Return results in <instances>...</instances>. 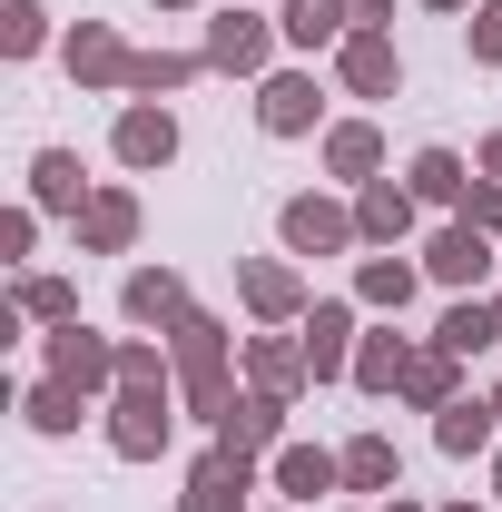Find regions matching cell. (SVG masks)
<instances>
[{
  "label": "cell",
  "mask_w": 502,
  "mask_h": 512,
  "mask_svg": "<svg viewBox=\"0 0 502 512\" xmlns=\"http://www.w3.org/2000/svg\"><path fill=\"white\" fill-rule=\"evenodd\" d=\"M237 286H247V306H256L266 325H306V276H296L286 256H247V266H237Z\"/></svg>",
  "instance_id": "obj_11"
},
{
  "label": "cell",
  "mask_w": 502,
  "mask_h": 512,
  "mask_svg": "<svg viewBox=\"0 0 502 512\" xmlns=\"http://www.w3.org/2000/svg\"><path fill=\"white\" fill-rule=\"evenodd\" d=\"M30 207H40V217H79V207H89V178H79L69 148H40V158H30Z\"/></svg>",
  "instance_id": "obj_19"
},
{
  "label": "cell",
  "mask_w": 502,
  "mask_h": 512,
  "mask_svg": "<svg viewBox=\"0 0 502 512\" xmlns=\"http://www.w3.org/2000/svg\"><path fill=\"white\" fill-rule=\"evenodd\" d=\"M424 10H473V0H424Z\"/></svg>",
  "instance_id": "obj_40"
},
{
  "label": "cell",
  "mask_w": 502,
  "mask_h": 512,
  "mask_svg": "<svg viewBox=\"0 0 502 512\" xmlns=\"http://www.w3.org/2000/svg\"><path fill=\"white\" fill-rule=\"evenodd\" d=\"M325 168H335V178H355V188H365V178H384L375 119H335V128H325Z\"/></svg>",
  "instance_id": "obj_23"
},
{
  "label": "cell",
  "mask_w": 502,
  "mask_h": 512,
  "mask_svg": "<svg viewBox=\"0 0 502 512\" xmlns=\"http://www.w3.org/2000/svg\"><path fill=\"white\" fill-rule=\"evenodd\" d=\"M473 60L502 69V0H473Z\"/></svg>",
  "instance_id": "obj_35"
},
{
  "label": "cell",
  "mask_w": 502,
  "mask_h": 512,
  "mask_svg": "<svg viewBox=\"0 0 502 512\" xmlns=\"http://www.w3.org/2000/svg\"><path fill=\"white\" fill-rule=\"evenodd\" d=\"M247 375H256V394L296 404V394L315 384V365H306V335H247Z\"/></svg>",
  "instance_id": "obj_13"
},
{
  "label": "cell",
  "mask_w": 502,
  "mask_h": 512,
  "mask_svg": "<svg viewBox=\"0 0 502 512\" xmlns=\"http://www.w3.org/2000/svg\"><path fill=\"white\" fill-rule=\"evenodd\" d=\"M128 60H138V50H128L109 20H79V30H69V79H79V89H128Z\"/></svg>",
  "instance_id": "obj_12"
},
{
  "label": "cell",
  "mask_w": 502,
  "mask_h": 512,
  "mask_svg": "<svg viewBox=\"0 0 502 512\" xmlns=\"http://www.w3.org/2000/svg\"><path fill=\"white\" fill-rule=\"evenodd\" d=\"M0 50H10V60H40V50H50V10H40V0H10V10H0Z\"/></svg>",
  "instance_id": "obj_32"
},
{
  "label": "cell",
  "mask_w": 502,
  "mask_h": 512,
  "mask_svg": "<svg viewBox=\"0 0 502 512\" xmlns=\"http://www.w3.org/2000/svg\"><path fill=\"white\" fill-rule=\"evenodd\" d=\"M197 69H207V50H138L128 60V89L138 99H168V89H188Z\"/></svg>",
  "instance_id": "obj_27"
},
{
  "label": "cell",
  "mask_w": 502,
  "mask_h": 512,
  "mask_svg": "<svg viewBox=\"0 0 502 512\" xmlns=\"http://www.w3.org/2000/svg\"><path fill=\"white\" fill-rule=\"evenodd\" d=\"M414 276H424V266H404V256H365V266H355V306L404 316V306H414Z\"/></svg>",
  "instance_id": "obj_25"
},
{
  "label": "cell",
  "mask_w": 502,
  "mask_h": 512,
  "mask_svg": "<svg viewBox=\"0 0 502 512\" xmlns=\"http://www.w3.org/2000/svg\"><path fill=\"white\" fill-rule=\"evenodd\" d=\"M404 365H414V345H404V335H394V325H384V335H365V345H355V394H404Z\"/></svg>",
  "instance_id": "obj_24"
},
{
  "label": "cell",
  "mask_w": 502,
  "mask_h": 512,
  "mask_svg": "<svg viewBox=\"0 0 502 512\" xmlns=\"http://www.w3.org/2000/svg\"><path fill=\"white\" fill-rule=\"evenodd\" d=\"M158 10H188V0H158Z\"/></svg>",
  "instance_id": "obj_43"
},
{
  "label": "cell",
  "mask_w": 502,
  "mask_h": 512,
  "mask_svg": "<svg viewBox=\"0 0 502 512\" xmlns=\"http://www.w3.org/2000/svg\"><path fill=\"white\" fill-rule=\"evenodd\" d=\"M335 79H345L355 99H394V89H404V60H394L384 30H345V40H335Z\"/></svg>",
  "instance_id": "obj_8"
},
{
  "label": "cell",
  "mask_w": 502,
  "mask_h": 512,
  "mask_svg": "<svg viewBox=\"0 0 502 512\" xmlns=\"http://www.w3.org/2000/svg\"><path fill=\"white\" fill-rule=\"evenodd\" d=\"M404 188L424 197V207H463V188H473V168H463L453 148H424V158L404 168Z\"/></svg>",
  "instance_id": "obj_28"
},
{
  "label": "cell",
  "mask_w": 502,
  "mask_h": 512,
  "mask_svg": "<svg viewBox=\"0 0 502 512\" xmlns=\"http://www.w3.org/2000/svg\"><path fill=\"white\" fill-rule=\"evenodd\" d=\"M335 483H345V463L325 444H276V493H286V503H315V493H335Z\"/></svg>",
  "instance_id": "obj_20"
},
{
  "label": "cell",
  "mask_w": 502,
  "mask_h": 512,
  "mask_svg": "<svg viewBox=\"0 0 502 512\" xmlns=\"http://www.w3.org/2000/svg\"><path fill=\"white\" fill-rule=\"evenodd\" d=\"M30 434H79V384H30Z\"/></svg>",
  "instance_id": "obj_33"
},
{
  "label": "cell",
  "mask_w": 502,
  "mask_h": 512,
  "mask_svg": "<svg viewBox=\"0 0 502 512\" xmlns=\"http://www.w3.org/2000/svg\"><path fill=\"white\" fill-rule=\"evenodd\" d=\"M256 493V463H227V453H207L188 473V493H178V512H247Z\"/></svg>",
  "instance_id": "obj_17"
},
{
  "label": "cell",
  "mask_w": 502,
  "mask_h": 512,
  "mask_svg": "<svg viewBox=\"0 0 502 512\" xmlns=\"http://www.w3.org/2000/svg\"><path fill=\"white\" fill-rule=\"evenodd\" d=\"M10 306H20L30 325H69V316H79V286H69V276H20Z\"/></svg>",
  "instance_id": "obj_31"
},
{
  "label": "cell",
  "mask_w": 502,
  "mask_h": 512,
  "mask_svg": "<svg viewBox=\"0 0 502 512\" xmlns=\"http://www.w3.org/2000/svg\"><path fill=\"white\" fill-rule=\"evenodd\" d=\"M40 247V207H10V217H0V256H30Z\"/></svg>",
  "instance_id": "obj_36"
},
{
  "label": "cell",
  "mask_w": 502,
  "mask_h": 512,
  "mask_svg": "<svg viewBox=\"0 0 502 512\" xmlns=\"http://www.w3.org/2000/svg\"><path fill=\"white\" fill-rule=\"evenodd\" d=\"M473 168H483V178H502V128L483 138V158H473Z\"/></svg>",
  "instance_id": "obj_39"
},
{
  "label": "cell",
  "mask_w": 502,
  "mask_h": 512,
  "mask_svg": "<svg viewBox=\"0 0 502 512\" xmlns=\"http://www.w3.org/2000/svg\"><path fill=\"white\" fill-rule=\"evenodd\" d=\"M453 512H483V503H453Z\"/></svg>",
  "instance_id": "obj_45"
},
{
  "label": "cell",
  "mask_w": 502,
  "mask_h": 512,
  "mask_svg": "<svg viewBox=\"0 0 502 512\" xmlns=\"http://www.w3.org/2000/svg\"><path fill=\"white\" fill-rule=\"evenodd\" d=\"M325 119V89H315V69H276L266 89H256V128L266 138H306Z\"/></svg>",
  "instance_id": "obj_5"
},
{
  "label": "cell",
  "mask_w": 502,
  "mask_h": 512,
  "mask_svg": "<svg viewBox=\"0 0 502 512\" xmlns=\"http://www.w3.org/2000/svg\"><path fill=\"white\" fill-rule=\"evenodd\" d=\"M493 493H502V453H493Z\"/></svg>",
  "instance_id": "obj_41"
},
{
  "label": "cell",
  "mask_w": 502,
  "mask_h": 512,
  "mask_svg": "<svg viewBox=\"0 0 502 512\" xmlns=\"http://www.w3.org/2000/svg\"><path fill=\"white\" fill-rule=\"evenodd\" d=\"M453 394H463V355H453V345H414V365H404V404L443 414Z\"/></svg>",
  "instance_id": "obj_22"
},
{
  "label": "cell",
  "mask_w": 502,
  "mask_h": 512,
  "mask_svg": "<svg viewBox=\"0 0 502 512\" xmlns=\"http://www.w3.org/2000/svg\"><path fill=\"white\" fill-rule=\"evenodd\" d=\"M493 335H502V296H493Z\"/></svg>",
  "instance_id": "obj_42"
},
{
  "label": "cell",
  "mask_w": 502,
  "mask_h": 512,
  "mask_svg": "<svg viewBox=\"0 0 502 512\" xmlns=\"http://www.w3.org/2000/svg\"><path fill=\"white\" fill-rule=\"evenodd\" d=\"M276 434H286V404H276V394H237V414L217 424V453H227V463H256Z\"/></svg>",
  "instance_id": "obj_16"
},
{
  "label": "cell",
  "mask_w": 502,
  "mask_h": 512,
  "mask_svg": "<svg viewBox=\"0 0 502 512\" xmlns=\"http://www.w3.org/2000/svg\"><path fill=\"white\" fill-rule=\"evenodd\" d=\"M384 512H414V503H384Z\"/></svg>",
  "instance_id": "obj_44"
},
{
  "label": "cell",
  "mask_w": 502,
  "mask_h": 512,
  "mask_svg": "<svg viewBox=\"0 0 502 512\" xmlns=\"http://www.w3.org/2000/svg\"><path fill=\"white\" fill-rule=\"evenodd\" d=\"M434 345H453V355H473V345H502V335H493V296H453V316L434 325Z\"/></svg>",
  "instance_id": "obj_30"
},
{
  "label": "cell",
  "mask_w": 502,
  "mask_h": 512,
  "mask_svg": "<svg viewBox=\"0 0 502 512\" xmlns=\"http://www.w3.org/2000/svg\"><path fill=\"white\" fill-rule=\"evenodd\" d=\"M128 237H138V197H128V188H99L89 207H79V247H89V256H119Z\"/></svg>",
  "instance_id": "obj_21"
},
{
  "label": "cell",
  "mask_w": 502,
  "mask_h": 512,
  "mask_svg": "<svg viewBox=\"0 0 502 512\" xmlns=\"http://www.w3.org/2000/svg\"><path fill=\"white\" fill-rule=\"evenodd\" d=\"M266 50H276V20H256L247 0L207 20V69H237L247 79V69H266Z\"/></svg>",
  "instance_id": "obj_9"
},
{
  "label": "cell",
  "mask_w": 502,
  "mask_h": 512,
  "mask_svg": "<svg viewBox=\"0 0 502 512\" xmlns=\"http://www.w3.org/2000/svg\"><path fill=\"white\" fill-rule=\"evenodd\" d=\"M109 148H119V168H138V178H148V168H168V158H178V119H168L158 99H128Z\"/></svg>",
  "instance_id": "obj_10"
},
{
  "label": "cell",
  "mask_w": 502,
  "mask_h": 512,
  "mask_svg": "<svg viewBox=\"0 0 502 512\" xmlns=\"http://www.w3.org/2000/svg\"><path fill=\"white\" fill-rule=\"evenodd\" d=\"M493 414H502V384H493Z\"/></svg>",
  "instance_id": "obj_46"
},
{
  "label": "cell",
  "mask_w": 502,
  "mask_h": 512,
  "mask_svg": "<svg viewBox=\"0 0 502 512\" xmlns=\"http://www.w3.org/2000/svg\"><path fill=\"white\" fill-rule=\"evenodd\" d=\"M50 375L79 384V394H99V384H119V345H109V335H89V325L69 316V325H50Z\"/></svg>",
  "instance_id": "obj_7"
},
{
  "label": "cell",
  "mask_w": 502,
  "mask_h": 512,
  "mask_svg": "<svg viewBox=\"0 0 502 512\" xmlns=\"http://www.w3.org/2000/svg\"><path fill=\"white\" fill-rule=\"evenodd\" d=\"M493 434H502V414H493V394H453L434 414V444L463 463V453H493Z\"/></svg>",
  "instance_id": "obj_18"
},
{
  "label": "cell",
  "mask_w": 502,
  "mask_h": 512,
  "mask_svg": "<svg viewBox=\"0 0 502 512\" xmlns=\"http://www.w3.org/2000/svg\"><path fill=\"white\" fill-rule=\"evenodd\" d=\"M168 345H178V394H188V414L227 424V414H237V384H227V325H217V316H188V325H168Z\"/></svg>",
  "instance_id": "obj_1"
},
{
  "label": "cell",
  "mask_w": 502,
  "mask_h": 512,
  "mask_svg": "<svg viewBox=\"0 0 502 512\" xmlns=\"http://www.w3.org/2000/svg\"><path fill=\"white\" fill-rule=\"evenodd\" d=\"M424 276H434V286H453V296H473V286L493 276V237H483V227H463V217H453V227H434Z\"/></svg>",
  "instance_id": "obj_6"
},
{
  "label": "cell",
  "mask_w": 502,
  "mask_h": 512,
  "mask_svg": "<svg viewBox=\"0 0 502 512\" xmlns=\"http://www.w3.org/2000/svg\"><path fill=\"white\" fill-rule=\"evenodd\" d=\"M335 463H345V493H394V444L384 434H355Z\"/></svg>",
  "instance_id": "obj_29"
},
{
  "label": "cell",
  "mask_w": 502,
  "mask_h": 512,
  "mask_svg": "<svg viewBox=\"0 0 502 512\" xmlns=\"http://www.w3.org/2000/svg\"><path fill=\"white\" fill-rule=\"evenodd\" d=\"M276 237H286V256H345V247H365L355 207H335V197H286V207H276Z\"/></svg>",
  "instance_id": "obj_3"
},
{
  "label": "cell",
  "mask_w": 502,
  "mask_h": 512,
  "mask_svg": "<svg viewBox=\"0 0 502 512\" xmlns=\"http://www.w3.org/2000/svg\"><path fill=\"white\" fill-rule=\"evenodd\" d=\"M168 365H158V345H119V384H158Z\"/></svg>",
  "instance_id": "obj_37"
},
{
  "label": "cell",
  "mask_w": 502,
  "mask_h": 512,
  "mask_svg": "<svg viewBox=\"0 0 502 512\" xmlns=\"http://www.w3.org/2000/svg\"><path fill=\"white\" fill-rule=\"evenodd\" d=\"M414 207H424V197L404 188V178H365V188H355V227H365V247L414 237Z\"/></svg>",
  "instance_id": "obj_14"
},
{
  "label": "cell",
  "mask_w": 502,
  "mask_h": 512,
  "mask_svg": "<svg viewBox=\"0 0 502 512\" xmlns=\"http://www.w3.org/2000/svg\"><path fill=\"white\" fill-rule=\"evenodd\" d=\"M345 10H355V30H384L394 20V0H345Z\"/></svg>",
  "instance_id": "obj_38"
},
{
  "label": "cell",
  "mask_w": 502,
  "mask_h": 512,
  "mask_svg": "<svg viewBox=\"0 0 502 512\" xmlns=\"http://www.w3.org/2000/svg\"><path fill=\"white\" fill-rule=\"evenodd\" d=\"M168 434H178V384H119L109 394V453L119 463H148V453H168Z\"/></svg>",
  "instance_id": "obj_2"
},
{
  "label": "cell",
  "mask_w": 502,
  "mask_h": 512,
  "mask_svg": "<svg viewBox=\"0 0 502 512\" xmlns=\"http://www.w3.org/2000/svg\"><path fill=\"white\" fill-rule=\"evenodd\" d=\"M463 227H483V237H502V178H483L473 168V188H463V207H453Z\"/></svg>",
  "instance_id": "obj_34"
},
{
  "label": "cell",
  "mask_w": 502,
  "mask_h": 512,
  "mask_svg": "<svg viewBox=\"0 0 502 512\" xmlns=\"http://www.w3.org/2000/svg\"><path fill=\"white\" fill-rule=\"evenodd\" d=\"M276 30H286L296 50H335V40L355 30V10H345V0H286V20H276Z\"/></svg>",
  "instance_id": "obj_26"
},
{
  "label": "cell",
  "mask_w": 502,
  "mask_h": 512,
  "mask_svg": "<svg viewBox=\"0 0 502 512\" xmlns=\"http://www.w3.org/2000/svg\"><path fill=\"white\" fill-rule=\"evenodd\" d=\"M128 325H188L197 306H188V276H178V266H138V276H128Z\"/></svg>",
  "instance_id": "obj_15"
},
{
  "label": "cell",
  "mask_w": 502,
  "mask_h": 512,
  "mask_svg": "<svg viewBox=\"0 0 502 512\" xmlns=\"http://www.w3.org/2000/svg\"><path fill=\"white\" fill-rule=\"evenodd\" d=\"M296 335H306V365H315V384L355 375V345H365V335H355V306H345V296H315Z\"/></svg>",
  "instance_id": "obj_4"
}]
</instances>
